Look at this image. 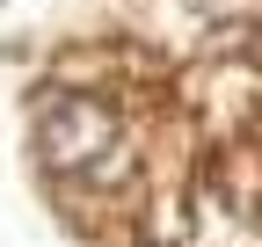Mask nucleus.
<instances>
[{
  "label": "nucleus",
  "mask_w": 262,
  "mask_h": 247,
  "mask_svg": "<svg viewBox=\"0 0 262 247\" xmlns=\"http://www.w3.org/2000/svg\"><path fill=\"white\" fill-rule=\"evenodd\" d=\"M37 153H44L51 175H110V160L124 153V131H117V116L102 102L58 95L37 116Z\"/></svg>",
  "instance_id": "f257e3e1"
}]
</instances>
